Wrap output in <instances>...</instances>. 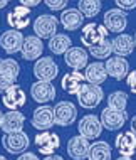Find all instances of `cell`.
<instances>
[{
    "instance_id": "obj_41",
    "label": "cell",
    "mask_w": 136,
    "mask_h": 160,
    "mask_svg": "<svg viewBox=\"0 0 136 160\" xmlns=\"http://www.w3.org/2000/svg\"><path fill=\"white\" fill-rule=\"evenodd\" d=\"M116 160H133V158H131V157H123V155H121V157L116 158Z\"/></svg>"
},
{
    "instance_id": "obj_19",
    "label": "cell",
    "mask_w": 136,
    "mask_h": 160,
    "mask_svg": "<svg viewBox=\"0 0 136 160\" xmlns=\"http://www.w3.org/2000/svg\"><path fill=\"white\" fill-rule=\"evenodd\" d=\"M25 101H27V96H25L24 89L19 84L10 86L2 96L3 106L8 108V110H19V108H22L25 105Z\"/></svg>"
},
{
    "instance_id": "obj_36",
    "label": "cell",
    "mask_w": 136,
    "mask_h": 160,
    "mask_svg": "<svg viewBox=\"0 0 136 160\" xmlns=\"http://www.w3.org/2000/svg\"><path fill=\"white\" fill-rule=\"evenodd\" d=\"M19 2H20V5H25V7H29V8H34V7L39 5L42 0H19Z\"/></svg>"
},
{
    "instance_id": "obj_31",
    "label": "cell",
    "mask_w": 136,
    "mask_h": 160,
    "mask_svg": "<svg viewBox=\"0 0 136 160\" xmlns=\"http://www.w3.org/2000/svg\"><path fill=\"white\" fill-rule=\"evenodd\" d=\"M128 105V94L124 91H114L108 96V106L114 110H126Z\"/></svg>"
},
{
    "instance_id": "obj_38",
    "label": "cell",
    "mask_w": 136,
    "mask_h": 160,
    "mask_svg": "<svg viewBox=\"0 0 136 160\" xmlns=\"http://www.w3.org/2000/svg\"><path fill=\"white\" fill-rule=\"evenodd\" d=\"M129 132H133L134 135H136V115L131 118V130H129Z\"/></svg>"
},
{
    "instance_id": "obj_25",
    "label": "cell",
    "mask_w": 136,
    "mask_h": 160,
    "mask_svg": "<svg viewBox=\"0 0 136 160\" xmlns=\"http://www.w3.org/2000/svg\"><path fill=\"white\" fill-rule=\"evenodd\" d=\"M84 78H86L87 83L91 84H103L106 79H108V72H106V68L103 62H91L86 66V72H84Z\"/></svg>"
},
{
    "instance_id": "obj_15",
    "label": "cell",
    "mask_w": 136,
    "mask_h": 160,
    "mask_svg": "<svg viewBox=\"0 0 136 160\" xmlns=\"http://www.w3.org/2000/svg\"><path fill=\"white\" fill-rule=\"evenodd\" d=\"M30 10L32 8L25 7V5H17L14 7V10H10L7 14V24L12 29L22 31L29 24H30Z\"/></svg>"
},
{
    "instance_id": "obj_7",
    "label": "cell",
    "mask_w": 136,
    "mask_h": 160,
    "mask_svg": "<svg viewBox=\"0 0 136 160\" xmlns=\"http://www.w3.org/2000/svg\"><path fill=\"white\" fill-rule=\"evenodd\" d=\"M59 20L50 14H40L34 20V32L40 39H50L57 34Z\"/></svg>"
},
{
    "instance_id": "obj_37",
    "label": "cell",
    "mask_w": 136,
    "mask_h": 160,
    "mask_svg": "<svg viewBox=\"0 0 136 160\" xmlns=\"http://www.w3.org/2000/svg\"><path fill=\"white\" fill-rule=\"evenodd\" d=\"M17 160H39V157L32 152H24V153H20V157Z\"/></svg>"
},
{
    "instance_id": "obj_2",
    "label": "cell",
    "mask_w": 136,
    "mask_h": 160,
    "mask_svg": "<svg viewBox=\"0 0 136 160\" xmlns=\"http://www.w3.org/2000/svg\"><path fill=\"white\" fill-rule=\"evenodd\" d=\"M77 118V108L71 101H59L54 106V125L57 127H71Z\"/></svg>"
},
{
    "instance_id": "obj_21",
    "label": "cell",
    "mask_w": 136,
    "mask_h": 160,
    "mask_svg": "<svg viewBox=\"0 0 136 160\" xmlns=\"http://www.w3.org/2000/svg\"><path fill=\"white\" fill-rule=\"evenodd\" d=\"M116 150L123 157H133L136 153V135L133 132H123L114 140Z\"/></svg>"
},
{
    "instance_id": "obj_29",
    "label": "cell",
    "mask_w": 136,
    "mask_h": 160,
    "mask_svg": "<svg viewBox=\"0 0 136 160\" xmlns=\"http://www.w3.org/2000/svg\"><path fill=\"white\" fill-rule=\"evenodd\" d=\"M77 8H79V12L84 17L92 19V17H96L101 12L103 3H101V0H79V2H77Z\"/></svg>"
},
{
    "instance_id": "obj_16",
    "label": "cell",
    "mask_w": 136,
    "mask_h": 160,
    "mask_svg": "<svg viewBox=\"0 0 136 160\" xmlns=\"http://www.w3.org/2000/svg\"><path fill=\"white\" fill-rule=\"evenodd\" d=\"M30 96L35 103H50L56 98V88L50 81H37L30 86Z\"/></svg>"
},
{
    "instance_id": "obj_10",
    "label": "cell",
    "mask_w": 136,
    "mask_h": 160,
    "mask_svg": "<svg viewBox=\"0 0 136 160\" xmlns=\"http://www.w3.org/2000/svg\"><path fill=\"white\" fill-rule=\"evenodd\" d=\"M35 145L42 155H52L61 147V138H59L57 133L44 130V132L35 135Z\"/></svg>"
},
{
    "instance_id": "obj_3",
    "label": "cell",
    "mask_w": 136,
    "mask_h": 160,
    "mask_svg": "<svg viewBox=\"0 0 136 160\" xmlns=\"http://www.w3.org/2000/svg\"><path fill=\"white\" fill-rule=\"evenodd\" d=\"M57 74H59V66L49 56L39 58L34 64V76L37 78V81H50L52 83L57 78Z\"/></svg>"
},
{
    "instance_id": "obj_42",
    "label": "cell",
    "mask_w": 136,
    "mask_h": 160,
    "mask_svg": "<svg viewBox=\"0 0 136 160\" xmlns=\"http://www.w3.org/2000/svg\"><path fill=\"white\" fill-rule=\"evenodd\" d=\"M2 118H3V113L0 111V127H2Z\"/></svg>"
},
{
    "instance_id": "obj_1",
    "label": "cell",
    "mask_w": 136,
    "mask_h": 160,
    "mask_svg": "<svg viewBox=\"0 0 136 160\" xmlns=\"http://www.w3.org/2000/svg\"><path fill=\"white\" fill-rule=\"evenodd\" d=\"M77 96V103L86 110H94L104 99V91L99 84H91V83H84L81 86V89L76 93Z\"/></svg>"
},
{
    "instance_id": "obj_40",
    "label": "cell",
    "mask_w": 136,
    "mask_h": 160,
    "mask_svg": "<svg viewBox=\"0 0 136 160\" xmlns=\"http://www.w3.org/2000/svg\"><path fill=\"white\" fill-rule=\"evenodd\" d=\"M8 2H10V0H0V8H5L8 5Z\"/></svg>"
},
{
    "instance_id": "obj_17",
    "label": "cell",
    "mask_w": 136,
    "mask_h": 160,
    "mask_svg": "<svg viewBox=\"0 0 136 160\" xmlns=\"http://www.w3.org/2000/svg\"><path fill=\"white\" fill-rule=\"evenodd\" d=\"M44 51V44H42V39L37 36H27L24 37V44L20 49V54L25 61H37L42 56Z\"/></svg>"
},
{
    "instance_id": "obj_30",
    "label": "cell",
    "mask_w": 136,
    "mask_h": 160,
    "mask_svg": "<svg viewBox=\"0 0 136 160\" xmlns=\"http://www.w3.org/2000/svg\"><path fill=\"white\" fill-rule=\"evenodd\" d=\"M87 49H89V54L96 59H108V58H111V54H113V46H111V41H109V39H104L99 44H94V46L87 47Z\"/></svg>"
},
{
    "instance_id": "obj_24",
    "label": "cell",
    "mask_w": 136,
    "mask_h": 160,
    "mask_svg": "<svg viewBox=\"0 0 136 160\" xmlns=\"http://www.w3.org/2000/svg\"><path fill=\"white\" fill-rule=\"evenodd\" d=\"M84 83H86V78H84L82 72L72 69L71 72L64 74V78H62V81H61V86L67 94H76Z\"/></svg>"
},
{
    "instance_id": "obj_11",
    "label": "cell",
    "mask_w": 136,
    "mask_h": 160,
    "mask_svg": "<svg viewBox=\"0 0 136 160\" xmlns=\"http://www.w3.org/2000/svg\"><path fill=\"white\" fill-rule=\"evenodd\" d=\"M22 44H24V34L17 31V29H8L0 36V47L10 56L15 52H20Z\"/></svg>"
},
{
    "instance_id": "obj_12",
    "label": "cell",
    "mask_w": 136,
    "mask_h": 160,
    "mask_svg": "<svg viewBox=\"0 0 136 160\" xmlns=\"http://www.w3.org/2000/svg\"><path fill=\"white\" fill-rule=\"evenodd\" d=\"M32 127L37 130H50L54 127V108H50L49 105H42L39 108H35L32 113L30 120Z\"/></svg>"
},
{
    "instance_id": "obj_35",
    "label": "cell",
    "mask_w": 136,
    "mask_h": 160,
    "mask_svg": "<svg viewBox=\"0 0 136 160\" xmlns=\"http://www.w3.org/2000/svg\"><path fill=\"white\" fill-rule=\"evenodd\" d=\"M15 84V81H12V79H8V78H3V76H0V93H5L10 86H14Z\"/></svg>"
},
{
    "instance_id": "obj_22",
    "label": "cell",
    "mask_w": 136,
    "mask_h": 160,
    "mask_svg": "<svg viewBox=\"0 0 136 160\" xmlns=\"http://www.w3.org/2000/svg\"><path fill=\"white\" fill-rule=\"evenodd\" d=\"M59 22L62 24V27L66 31H77V29L82 27L84 24V15L79 12V8H64L61 14V19Z\"/></svg>"
},
{
    "instance_id": "obj_39",
    "label": "cell",
    "mask_w": 136,
    "mask_h": 160,
    "mask_svg": "<svg viewBox=\"0 0 136 160\" xmlns=\"http://www.w3.org/2000/svg\"><path fill=\"white\" fill-rule=\"evenodd\" d=\"M44 160H64V158H62V157H59V155H47V157H45Z\"/></svg>"
},
{
    "instance_id": "obj_14",
    "label": "cell",
    "mask_w": 136,
    "mask_h": 160,
    "mask_svg": "<svg viewBox=\"0 0 136 160\" xmlns=\"http://www.w3.org/2000/svg\"><path fill=\"white\" fill-rule=\"evenodd\" d=\"M64 62L74 71H81L87 66V59H89V52L82 47H69L64 54Z\"/></svg>"
},
{
    "instance_id": "obj_9",
    "label": "cell",
    "mask_w": 136,
    "mask_h": 160,
    "mask_svg": "<svg viewBox=\"0 0 136 160\" xmlns=\"http://www.w3.org/2000/svg\"><path fill=\"white\" fill-rule=\"evenodd\" d=\"M77 132L81 137L87 138V140H94L103 133V125L101 120L96 115H86L81 118V122L77 123Z\"/></svg>"
},
{
    "instance_id": "obj_13",
    "label": "cell",
    "mask_w": 136,
    "mask_h": 160,
    "mask_svg": "<svg viewBox=\"0 0 136 160\" xmlns=\"http://www.w3.org/2000/svg\"><path fill=\"white\" fill-rule=\"evenodd\" d=\"M104 68H106L108 76H111L113 79H116V81L124 79L129 72V62L126 61V58H121V56L108 58L104 62Z\"/></svg>"
},
{
    "instance_id": "obj_34",
    "label": "cell",
    "mask_w": 136,
    "mask_h": 160,
    "mask_svg": "<svg viewBox=\"0 0 136 160\" xmlns=\"http://www.w3.org/2000/svg\"><path fill=\"white\" fill-rule=\"evenodd\" d=\"M126 83H128L129 91L136 94V71H129L128 72V76H126Z\"/></svg>"
},
{
    "instance_id": "obj_28",
    "label": "cell",
    "mask_w": 136,
    "mask_h": 160,
    "mask_svg": "<svg viewBox=\"0 0 136 160\" xmlns=\"http://www.w3.org/2000/svg\"><path fill=\"white\" fill-rule=\"evenodd\" d=\"M20 74V64L12 58H3L0 59V76L8 78L12 81H17Z\"/></svg>"
},
{
    "instance_id": "obj_20",
    "label": "cell",
    "mask_w": 136,
    "mask_h": 160,
    "mask_svg": "<svg viewBox=\"0 0 136 160\" xmlns=\"http://www.w3.org/2000/svg\"><path fill=\"white\" fill-rule=\"evenodd\" d=\"M25 123V115L20 113L19 110H8V113L3 115L2 118V130L3 133H14V132H20L24 128Z\"/></svg>"
},
{
    "instance_id": "obj_8",
    "label": "cell",
    "mask_w": 136,
    "mask_h": 160,
    "mask_svg": "<svg viewBox=\"0 0 136 160\" xmlns=\"http://www.w3.org/2000/svg\"><path fill=\"white\" fill-rule=\"evenodd\" d=\"M103 25L108 29V32L121 34L128 27V15L121 8H109L104 14V24Z\"/></svg>"
},
{
    "instance_id": "obj_33",
    "label": "cell",
    "mask_w": 136,
    "mask_h": 160,
    "mask_svg": "<svg viewBox=\"0 0 136 160\" xmlns=\"http://www.w3.org/2000/svg\"><path fill=\"white\" fill-rule=\"evenodd\" d=\"M114 3L118 5V8L121 10H134L136 8V0H114Z\"/></svg>"
},
{
    "instance_id": "obj_44",
    "label": "cell",
    "mask_w": 136,
    "mask_h": 160,
    "mask_svg": "<svg viewBox=\"0 0 136 160\" xmlns=\"http://www.w3.org/2000/svg\"><path fill=\"white\" fill-rule=\"evenodd\" d=\"M0 160H7V158H5V157H2V155H0Z\"/></svg>"
},
{
    "instance_id": "obj_6",
    "label": "cell",
    "mask_w": 136,
    "mask_h": 160,
    "mask_svg": "<svg viewBox=\"0 0 136 160\" xmlns=\"http://www.w3.org/2000/svg\"><path fill=\"white\" fill-rule=\"evenodd\" d=\"M104 39H108V29L103 24L91 22V24H86L82 27V31H81V42H82L84 47L99 44Z\"/></svg>"
},
{
    "instance_id": "obj_4",
    "label": "cell",
    "mask_w": 136,
    "mask_h": 160,
    "mask_svg": "<svg viewBox=\"0 0 136 160\" xmlns=\"http://www.w3.org/2000/svg\"><path fill=\"white\" fill-rule=\"evenodd\" d=\"M101 125L103 128L114 132V130H121L124 127V123L128 122V113L126 110H114V108H104L101 113Z\"/></svg>"
},
{
    "instance_id": "obj_5",
    "label": "cell",
    "mask_w": 136,
    "mask_h": 160,
    "mask_svg": "<svg viewBox=\"0 0 136 160\" xmlns=\"http://www.w3.org/2000/svg\"><path fill=\"white\" fill-rule=\"evenodd\" d=\"M2 145L8 153H24L30 145L27 133L25 132H14V133H5L2 137Z\"/></svg>"
},
{
    "instance_id": "obj_18",
    "label": "cell",
    "mask_w": 136,
    "mask_h": 160,
    "mask_svg": "<svg viewBox=\"0 0 136 160\" xmlns=\"http://www.w3.org/2000/svg\"><path fill=\"white\" fill-rule=\"evenodd\" d=\"M89 147H91V143H89L87 138L76 135V137L69 138V142H67V155L72 160H84V158H87Z\"/></svg>"
},
{
    "instance_id": "obj_26",
    "label": "cell",
    "mask_w": 136,
    "mask_h": 160,
    "mask_svg": "<svg viewBox=\"0 0 136 160\" xmlns=\"http://www.w3.org/2000/svg\"><path fill=\"white\" fill-rule=\"evenodd\" d=\"M111 153L113 150L108 142H96L89 147L87 160H111Z\"/></svg>"
},
{
    "instance_id": "obj_32",
    "label": "cell",
    "mask_w": 136,
    "mask_h": 160,
    "mask_svg": "<svg viewBox=\"0 0 136 160\" xmlns=\"http://www.w3.org/2000/svg\"><path fill=\"white\" fill-rule=\"evenodd\" d=\"M44 3L47 5V8L57 12V10H64L67 3H69V0H44Z\"/></svg>"
},
{
    "instance_id": "obj_43",
    "label": "cell",
    "mask_w": 136,
    "mask_h": 160,
    "mask_svg": "<svg viewBox=\"0 0 136 160\" xmlns=\"http://www.w3.org/2000/svg\"><path fill=\"white\" fill-rule=\"evenodd\" d=\"M133 41H134V47H136V34H134V37H133Z\"/></svg>"
},
{
    "instance_id": "obj_23",
    "label": "cell",
    "mask_w": 136,
    "mask_h": 160,
    "mask_svg": "<svg viewBox=\"0 0 136 160\" xmlns=\"http://www.w3.org/2000/svg\"><path fill=\"white\" fill-rule=\"evenodd\" d=\"M111 46H113V52L116 56L126 58V56H129L134 51L133 36H129V34H123V32L118 34V36L111 41Z\"/></svg>"
},
{
    "instance_id": "obj_27",
    "label": "cell",
    "mask_w": 136,
    "mask_h": 160,
    "mask_svg": "<svg viewBox=\"0 0 136 160\" xmlns=\"http://www.w3.org/2000/svg\"><path fill=\"white\" fill-rule=\"evenodd\" d=\"M71 46H72V41L66 34H56V36H52L49 39V51L56 56L64 54Z\"/></svg>"
}]
</instances>
